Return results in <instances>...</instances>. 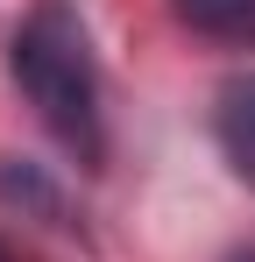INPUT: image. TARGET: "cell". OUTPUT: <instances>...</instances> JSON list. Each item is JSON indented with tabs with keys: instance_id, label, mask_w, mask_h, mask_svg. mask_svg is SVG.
Masks as SVG:
<instances>
[{
	"instance_id": "obj_1",
	"label": "cell",
	"mask_w": 255,
	"mask_h": 262,
	"mask_svg": "<svg viewBox=\"0 0 255 262\" xmlns=\"http://www.w3.org/2000/svg\"><path fill=\"white\" fill-rule=\"evenodd\" d=\"M7 71H14L22 99L36 106V121L57 135L78 163H99V156H107V128H99V64H92V43H85V29H78L71 7L42 0L36 14L14 29V43H7Z\"/></svg>"
},
{
	"instance_id": "obj_2",
	"label": "cell",
	"mask_w": 255,
	"mask_h": 262,
	"mask_svg": "<svg viewBox=\"0 0 255 262\" xmlns=\"http://www.w3.org/2000/svg\"><path fill=\"white\" fill-rule=\"evenodd\" d=\"M213 135H220L227 163L255 184V78H234V85L220 92V106H213Z\"/></svg>"
},
{
	"instance_id": "obj_3",
	"label": "cell",
	"mask_w": 255,
	"mask_h": 262,
	"mask_svg": "<svg viewBox=\"0 0 255 262\" xmlns=\"http://www.w3.org/2000/svg\"><path fill=\"white\" fill-rule=\"evenodd\" d=\"M170 14L192 36H206V43L255 50V0H170Z\"/></svg>"
},
{
	"instance_id": "obj_4",
	"label": "cell",
	"mask_w": 255,
	"mask_h": 262,
	"mask_svg": "<svg viewBox=\"0 0 255 262\" xmlns=\"http://www.w3.org/2000/svg\"><path fill=\"white\" fill-rule=\"evenodd\" d=\"M227 262H255V248H234V255H227Z\"/></svg>"
},
{
	"instance_id": "obj_5",
	"label": "cell",
	"mask_w": 255,
	"mask_h": 262,
	"mask_svg": "<svg viewBox=\"0 0 255 262\" xmlns=\"http://www.w3.org/2000/svg\"><path fill=\"white\" fill-rule=\"evenodd\" d=\"M0 262H22V255H14V248H7V241H0Z\"/></svg>"
}]
</instances>
